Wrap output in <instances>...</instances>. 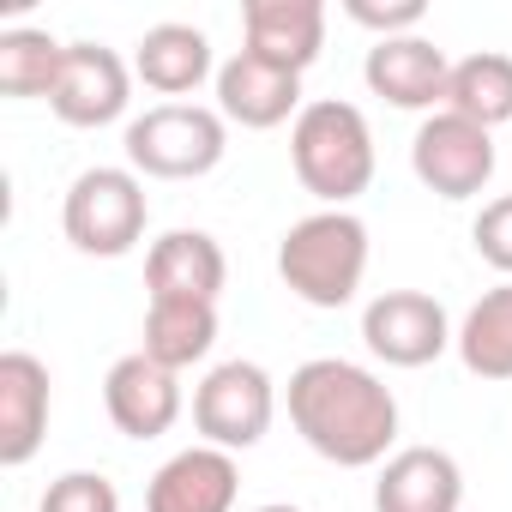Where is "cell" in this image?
Returning a JSON list of instances; mask_svg holds the SVG:
<instances>
[{"label": "cell", "instance_id": "cell-16", "mask_svg": "<svg viewBox=\"0 0 512 512\" xmlns=\"http://www.w3.org/2000/svg\"><path fill=\"white\" fill-rule=\"evenodd\" d=\"M241 31L260 61H272L284 73H308L326 49V7L320 0H247Z\"/></svg>", "mask_w": 512, "mask_h": 512}, {"label": "cell", "instance_id": "cell-2", "mask_svg": "<svg viewBox=\"0 0 512 512\" xmlns=\"http://www.w3.org/2000/svg\"><path fill=\"white\" fill-rule=\"evenodd\" d=\"M290 163H296V181L326 211H350V199L374 187V163H380L368 115L344 97H314L290 121Z\"/></svg>", "mask_w": 512, "mask_h": 512}, {"label": "cell", "instance_id": "cell-7", "mask_svg": "<svg viewBox=\"0 0 512 512\" xmlns=\"http://www.w3.org/2000/svg\"><path fill=\"white\" fill-rule=\"evenodd\" d=\"M494 163H500L494 157V133L464 121V115H452V109L428 115L416 127V139H410V169L440 199H476L494 181Z\"/></svg>", "mask_w": 512, "mask_h": 512}, {"label": "cell", "instance_id": "cell-18", "mask_svg": "<svg viewBox=\"0 0 512 512\" xmlns=\"http://www.w3.org/2000/svg\"><path fill=\"white\" fill-rule=\"evenodd\" d=\"M133 73L157 91V97H187L205 79H217L211 61V37L199 25H151L133 49Z\"/></svg>", "mask_w": 512, "mask_h": 512}, {"label": "cell", "instance_id": "cell-3", "mask_svg": "<svg viewBox=\"0 0 512 512\" xmlns=\"http://www.w3.org/2000/svg\"><path fill=\"white\" fill-rule=\"evenodd\" d=\"M278 278L308 308H350L368 278V223L356 211H308L278 241Z\"/></svg>", "mask_w": 512, "mask_h": 512}, {"label": "cell", "instance_id": "cell-23", "mask_svg": "<svg viewBox=\"0 0 512 512\" xmlns=\"http://www.w3.org/2000/svg\"><path fill=\"white\" fill-rule=\"evenodd\" d=\"M43 512H121V494L103 470H67L43 488Z\"/></svg>", "mask_w": 512, "mask_h": 512}, {"label": "cell", "instance_id": "cell-8", "mask_svg": "<svg viewBox=\"0 0 512 512\" xmlns=\"http://www.w3.org/2000/svg\"><path fill=\"white\" fill-rule=\"evenodd\" d=\"M362 344L386 368H428L458 344V332H452V320H446V308L434 296L386 290V296H374L362 308Z\"/></svg>", "mask_w": 512, "mask_h": 512}, {"label": "cell", "instance_id": "cell-14", "mask_svg": "<svg viewBox=\"0 0 512 512\" xmlns=\"http://www.w3.org/2000/svg\"><path fill=\"white\" fill-rule=\"evenodd\" d=\"M464 470L440 446H398L374 476V512H458Z\"/></svg>", "mask_w": 512, "mask_h": 512}, {"label": "cell", "instance_id": "cell-5", "mask_svg": "<svg viewBox=\"0 0 512 512\" xmlns=\"http://www.w3.org/2000/svg\"><path fill=\"white\" fill-rule=\"evenodd\" d=\"M145 217H151L145 181L133 169H115V163L85 169L61 199V229L91 260H121V253H133L139 235H145Z\"/></svg>", "mask_w": 512, "mask_h": 512}, {"label": "cell", "instance_id": "cell-13", "mask_svg": "<svg viewBox=\"0 0 512 512\" xmlns=\"http://www.w3.org/2000/svg\"><path fill=\"white\" fill-rule=\"evenodd\" d=\"M229 284V260L205 229H169L145 253V290L151 302H211Z\"/></svg>", "mask_w": 512, "mask_h": 512}, {"label": "cell", "instance_id": "cell-15", "mask_svg": "<svg viewBox=\"0 0 512 512\" xmlns=\"http://www.w3.org/2000/svg\"><path fill=\"white\" fill-rule=\"evenodd\" d=\"M362 79L374 97H386L392 109H446V79H452V61L428 43V37H392V43H374L368 61H362Z\"/></svg>", "mask_w": 512, "mask_h": 512}, {"label": "cell", "instance_id": "cell-10", "mask_svg": "<svg viewBox=\"0 0 512 512\" xmlns=\"http://www.w3.org/2000/svg\"><path fill=\"white\" fill-rule=\"evenodd\" d=\"M133 103V73L115 49L103 43H67V61H61V79L49 91V109L67 121V127H109L121 121Z\"/></svg>", "mask_w": 512, "mask_h": 512}, {"label": "cell", "instance_id": "cell-11", "mask_svg": "<svg viewBox=\"0 0 512 512\" xmlns=\"http://www.w3.org/2000/svg\"><path fill=\"white\" fill-rule=\"evenodd\" d=\"M103 410L127 440H157L181 422V374L151 362L145 350L121 356L103 380Z\"/></svg>", "mask_w": 512, "mask_h": 512}, {"label": "cell", "instance_id": "cell-21", "mask_svg": "<svg viewBox=\"0 0 512 512\" xmlns=\"http://www.w3.org/2000/svg\"><path fill=\"white\" fill-rule=\"evenodd\" d=\"M458 362L476 380H512V284H494L464 320H458Z\"/></svg>", "mask_w": 512, "mask_h": 512}, {"label": "cell", "instance_id": "cell-24", "mask_svg": "<svg viewBox=\"0 0 512 512\" xmlns=\"http://www.w3.org/2000/svg\"><path fill=\"white\" fill-rule=\"evenodd\" d=\"M470 241H476V253H482V266H494V272L512 284V193H500V199H488V205L476 211Z\"/></svg>", "mask_w": 512, "mask_h": 512}, {"label": "cell", "instance_id": "cell-12", "mask_svg": "<svg viewBox=\"0 0 512 512\" xmlns=\"http://www.w3.org/2000/svg\"><path fill=\"white\" fill-rule=\"evenodd\" d=\"M241 494V464L223 446H187L163 458V470L145 488V512H235Z\"/></svg>", "mask_w": 512, "mask_h": 512}, {"label": "cell", "instance_id": "cell-22", "mask_svg": "<svg viewBox=\"0 0 512 512\" xmlns=\"http://www.w3.org/2000/svg\"><path fill=\"white\" fill-rule=\"evenodd\" d=\"M61 61H67V43H55L37 25L0 31V91L7 97H49L61 79Z\"/></svg>", "mask_w": 512, "mask_h": 512}, {"label": "cell", "instance_id": "cell-1", "mask_svg": "<svg viewBox=\"0 0 512 512\" xmlns=\"http://www.w3.org/2000/svg\"><path fill=\"white\" fill-rule=\"evenodd\" d=\"M290 422L338 470L386 464L398 446V398L392 386L344 356H314L290 374Z\"/></svg>", "mask_w": 512, "mask_h": 512}, {"label": "cell", "instance_id": "cell-4", "mask_svg": "<svg viewBox=\"0 0 512 512\" xmlns=\"http://www.w3.org/2000/svg\"><path fill=\"white\" fill-rule=\"evenodd\" d=\"M127 169L151 181H199L229 151V121L205 103H157L127 121Z\"/></svg>", "mask_w": 512, "mask_h": 512}, {"label": "cell", "instance_id": "cell-25", "mask_svg": "<svg viewBox=\"0 0 512 512\" xmlns=\"http://www.w3.org/2000/svg\"><path fill=\"white\" fill-rule=\"evenodd\" d=\"M344 13H350L362 31H374L380 43H392V37H416V25L428 19L422 0H344Z\"/></svg>", "mask_w": 512, "mask_h": 512}, {"label": "cell", "instance_id": "cell-26", "mask_svg": "<svg viewBox=\"0 0 512 512\" xmlns=\"http://www.w3.org/2000/svg\"><path fill=\"white\" fill-rule=\"evenodd\" d=\"M253 512H302V506H290V500H272V506H253Z\"/></svg>", "mask_w": 512, "mask_h": 512}, {"label": "cell", "instance_id": "cell-6", "mask_svg": "<svg viewBox=\"0 0 512 512\" xmlns=\"http://www.w3.org/2000/svg\"><path fill=\"white\" fill-rule=\"evenodd\" d=\"M278 416V386L260 362H217L199 386H193V428L205 434V446L223 452H247L272 434Z\"/></svg>", "mask_w": 512, "mask_h": 512}, {"label": "cell", "instance_id": "cell-9", "mask_svg": "<svg viewBox=\"0 0 512 512\" xmlns=\"http://www.w3.org/2000/svg\"><path fill=\"white\" fill-rule=\"evenodd\" d=\"M217 115L247 127V133H272L284 121H296L308 103H302V73H284L272 61H260L253 49H235L223 67H217Z\"/></svg>", "mask_w": 512, "mask_h": 512}, {"label": "cell", "instance_id": "cell-20", "mask_svg": "<svg viewBox=\"0 0 512 512\" xmlns=\"http://www.w3.org/2000/svg\"><path fill=\"white\" fill-rule=\"evenodd\" d=\"M446 109L476 121V127H506L512 121V55H464L452 61V79H446Z\"/></svg>", "mask_w": 512, "mask_h": 512}, {"label": "cell", "instance_id": "cell-19", "mask_svg": "<svg viewBox=\"0 0 512 512\" xmlns=\"http://www.w3.org/2000/svg\"><path fill=\"white\" fill-rule=\"evenodd\" d=\"M217 344V308L211 302H151L145 308V356L163 362V368H193L205 362Z\"/></svg>", "mask_w": 512, "mask_h": 512}, {"label": "cell", "instance_id": "cell-17", "mask_svg": "<svg viewBox=\"0 0 512 512\" xmlns=\"http://www.w3.org/2000/svg\"><path fill=\"white\" fill-rule=\"evenodd\" d=\"M49 434V368L31 350L0 356V464L19 470Z\"/></svg>", "mask_w": 512, "mask_h": 512}]
</instances>
